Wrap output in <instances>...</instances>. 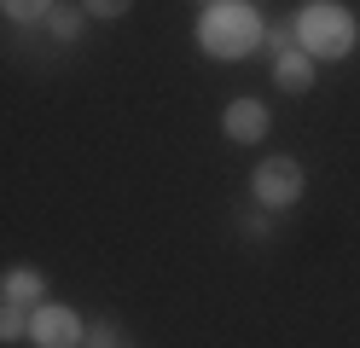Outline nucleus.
Listing matches in <instances>:
<instances>
[{
    "label": "nucleus",
    "mask_w": 360,
    "mask_h": 348,
    "mask_svg": "<svg viewBox=\"0 0 360 348\" xmlns=\"http://www.w3.org/2000/svg\"><path fill=\"white\" fill-rule=\"evenodd\" d=\"M297 46L308 58H343L349 46H354V18L343 6H331V0H314V6L297 12Z\"/></svg>",
    "instance_id": "nucleus-2"
},
{
    "label": "nucleus",
    "mask_w": 360,
    "mask_h": 348,
    "mask_svg": "<svg viewBox=\"0 0 360 348\" xmlns=\"http://www.w3.org/2000/svg\"><path fill=\"white\" fill-rule=\"evenodd\" d=\"M30 337L41 348H76L82 342V319L70 308H58V302H41V308L30 314Z\"/></svg>",
    "instance_id": "nucleus-4"
},
{
    "label": "nucleus",
    "mask_w": 360,
    "mask_h": 348,
    "mask_svg": "<svg viewBox=\"0 0 360 348\" xmlns=\"http://www.w3.org/2000/svg\"><path fill=\"white\" fill-rule=\"evenodd\" d=\"M267 41H274V53H290V46H297V30H267Z\"/></svg>",
    "instance_id": "nucleus-13"
},
{
    "label": "nucleus",
    "mask_w": 360,
    "mask_h": 348,
    "mask_svg": "<svg viewBox=\"0 0 360 348\" xmlns=\"http://www.w3.org/2000/svg\"><path fill=\"white\" fill-rule=\"evenodd\" d=\"M308 82H314V58L302 53V46L279 53V87H285V93H308Z\"/></svg>",
    "instance_id": "nucleus-7"
},
{
    "label": "nucleus",
    "mask_w": 360,
    "mask_h": 348,
    "mask_svg": "<svg viewBox=\"0 0 360 348\" xmlns=\"http://www.w3.org/2000/svg\"><path fill=\"white\" fill-rule=\"evenodd\" d=\"M82 342H87V348H117V325H110V319H99V325H94V331H87Z\"/></svg>",
    "instance_id": "nucleus-12"
},
{
    "label": "nucleus",
    "mask_w": 360,
    "mask_h": 348,
    "mask_svg": "<svg viewBox=\"0 0 360 348\" xmlns=\"http://www.w3.org/2000/svg\"><path fill=\"white\" fill-rule=\"evenodd\" d=\"M117 348H134V342H117Z\"/></svg>",
    "instance_id": "nucleus-14"
},
{
    "label": "nucleus",
    "mask_w": 360,
    "mask_h": 348,
    "mask_svg": "<svg viewBox=\"0 0 360 348\" xmlns=\"http://www.w3.org/2000/svg\"><path fill=\"white\" fill-rule=\"evenodd\" d=\"M47 30H53V41H76L82 35V6H53L47 12Z\"/></svg>",
    "instance_id": "nucleus-8"
},
{
    "label": "nucleus",
    "mask_w": 360,
    "mask_h": 348,
    "mask_svg": "<svg viewBox=\"0 0 360 348\" xmlns=\"http://www.w3.org/2000/svg\"><path fill=\"white\" fill-rule=\"evenodd\" d=\"M302 198V169L290 157H267L262 169H256V203L262 209H285V203H297Z\"/></svg>",
    "instance_id": "nucleus-3"
},
{
    "label": "nucleus",
    "mask_w": 360,
    "mask_h": 348,
    "mask_svg": "<svg viewBox=\"0 0 360 348\" xmlns=\"http://www.w3.org/2000/svg\"><path fill=\"white\" fill-rule=\"evenodd\" d=\"M134 6V0H82V12H94V18H122Z\"/></svg>",
    "instance_id": "nucleus-11"
},
{
    "label": "nucleus",
    "mask_w": 360,
    "mask_h": 348,
    "mask_svg": "<svg viewBox=\"0 0 360 348\" xmlns=\"http://www.w3.org/2000/svg\"><path fill=\"white\" fill-rule=\"evenodd\" d=\"M262 35H267V23L244 6V0H233V6H221V0H215V6L204 12V23H198V41H204L210 58H244Z\"/></svg>",
    "instance_id": "nucleus-1"
},
{
    "label": "nucleus",
    "mask_w": 360,
    "mask_h": 348,
    "mask_svg": "<svg viewBox=\"0 0 360 348\" xmlns=\"http://www.w3.org/2000/svg\"><path fill=\"white\" fill-rule=\"evenodd\" d=\"M0 296H6L12 308H41V296H47V278L30 273V267H12L6 278H0Z\"/></svg>",
    "instance_id": "nucleus-6"
},
{
    "label": "nucleus",
    "mask_w": 360,
    "mask_h": 348,
    "mask_svg": "<svg viewBox=\"0 0 360 348\" xmlns=\"http://www.w3.org/2000/svg\"><path fill=\"white\" fill-rule=\"evenodd\" d=\"M204 6H215V0H204Z\"/></svg>",
    "instance_id": "nucleus-15"
},
{
    "label": "nucleus",
    "mask_w": 360,
    "mask_h": 348,
    "mask_svg": "<svg viewBox=\"0 0 360 348\" xmlns=\"http://www.w3.org/2000/svg\"><path fill=\"white\" fill-rule=\"evenodd\" d=\"M0 12L18 18V23H35L41 12H53V0H0Z\"/></svg>",
    "instance_id": "nucleus-10"
},
{
    "label": "nucleus",
    "mask_w": 360,
    "mask_h": 348,
    "mask_svg": "<svg viewBox=\"0 0 360 348\" xmlns=\"http://www.w3.org/2000/svg\"><path fill=\"white\" fill-rule=\"evenodd\" d=\"M221 128H227L238 146L262 139V134H267V110H262V99H233L227 110H221Z\"/></svg>",
    "instance_id": "nucleus-5"
},
{
    "label": "nucleus",
    "mask_w": 360,
    "mask_h": 348,
    "mask_svg": "<svg viewBox=\"0 0 360 348\" xmlns=\"http://www.w3.org/2000/svg\"><path fill=\"white\" fill-rule=\"evenodd\" d=\"M18 337H30V319H24V308L0 302V342H18Z\"/></svg>",
    "instance_id": "nucleus-9"
}]
</instances>
